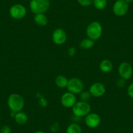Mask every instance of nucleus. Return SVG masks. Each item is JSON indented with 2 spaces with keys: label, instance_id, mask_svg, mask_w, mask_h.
<instances>
[{
  "label": "nucleus",
  "instance_id": "f257e3e1",
  "mask_svg": "<svg viewBox=\"0 0 133 133\" xmlns=\"http://www.w3.org/2000/svg\"><path fill=\"white\" fill-rule=\"evenodd\" d=\"M7 104L12 112H21L24 107L25 101L20 95L17 93H12L10 95L7 99Z\"/></svg>",
  "mask_w": 133,
  "mask_h": 133
},
{
  "label": "nucleus",
  "instance_id": "f03ea898",
  "mask_svg": "<svg viewBox=\"0 0 133 133\" xmlns=\"http://www.w3.org/2000/svg\"><path fill=\"white\" fill-rule=\"evenodd\" d=\"M50 6V0H31L29 7L33 13H44L49 9Z\"/></svg>",
  "mask_w": 133,
  "mask_h": 133
},
{
  "label": "nucleus",
  "instance_id": "7ed1b4c3",
  "mask_svg": "<svg viewBox=\"0 0 133 133\" xmlns=\"http://www.w3.org/2000/svg\"><path fill=\"white\" fill-rule=\"evenodd\" d=\"M103 33V27L98 22H93L87 27L86 35L88 38L93 41H97L100 39Z\"/></svg>",
  "mask_w": 133,
  "mask_h": 133
},
{
  "label": "nucleus",
  "instance_id": "20e7f679",
  "mask_svg": "<svg viewBox=\"0 0 133 133\" xmlns=\"http://www.w3.org/2000/svg\"><path fill=\"white\" fill-rule=\"evenodd\" d=\"M72 112L75 116L78 117H85L91 112V106L88 102H76L72 107Z\"/></svg>",
  "mask_w": 133,
  "mask_h": 133
},
{
  "label": "nucleus",
  "instance_id": "39448f33",
  "mask_svg": "<svg viewBox=\"0 0 133 133\" xmlns=\"http://www.w3.org/2000/svg\"><path fill=\"white\" fill-rule=\"evenodd\" d=\"M27 14V9L23 5L15 4L11 6L9 9V15L15 20L24 18Z\"/></svg>",
  "mask_w": 133,
  "mask_h": 133
},
{
  "label": "nucleus",
  "instance_id": "423d86ee",
  "mask_svg": "<svg viewBox=\"0 0 133 133\" xmlns=\"http://www.w3.org/2000/svg\"><path fill=\"white\" fill-rule=\"evenodd\" d=\"M67 89L69 91L73 94H80L84 89V84L80 79L72 78L69 80Z\"/></svg>",
  "mask_w": 133,
  "mask_h": 133
},
{
  "label": "nucleus",
  "instance_id": "0eeeda50",
  "mask_svg": "<svg viewBox=\"0 0 133 133\" xmlns=\"http://www.w3.org/2000/svg\"><path fill=\"white\" fill-rule=\"evenodd\" d=\"M112 9L116 16H123L129 11V3L125 0H117L114 4Z\"/></svg>",
  "mask_w": 133,
  "mask_h": 133
},
{
  "label": "nucleus",
  "instance_id": "6e6552de",
  "mask_svg": "<svg viewBox=\"0 0 133 133\" xmlns=\"http://www.w3.org/2000/svg\"><path fill=\"white\" fill-rule=\"evenodd\" d=\"M118 72L120 78L125 79V80H129L132 76V67L129 63L122 62L119 66Z\"/></svg>",
  "mask_w": 133,
  "mask_h": 133
},
{
  "label": "nucleus",
  "instance_id": "1a4fd4ad",
  "mask_svg": "<svg viewBox=\"0 0 133 133\" xmlns=\"http://www.w3.org/2000/svg\"><path fill=\"white\" fill-rule=\"evenodd\" d=\"M85 125L91 129L98 127L101 122V117L96 113H89L87 115L84 119Z\"/></svg>",
  "mask_w": 133,
  "mask_h": 133
},
{
  "label": "nucleus",
  "instance_id": "9d476101",
  "mask_svg": "<svg viewBox=\"0 0 133 133\" xmlns=\"http://www.w3.org/2000/svg\"><path fill=\"white\" fill-rule=\"evenodd\" d=\"M67 37L66 32L61 28H57L52 33V41L57 45H62L66 42Z\"/></svg>",
  "mask_w": 133,
  "mask_h": 133
},
{
  "label": "nucleus",
  "instance_id": "9b49d317",
  "mask_svg": "<svg viewBox=\"0 0 133 133\" xmlns=\"http://www.w3.org/2000/svg\"><path fill=\"white\" fill-rule=\"evenodd\" d=\"M61 103L65 108H72L76 103V96L71 92H66L61 96Z\"/></svg>",
  "mask_w": 133,
  "mask_h": 133
},
{
  "label": "nucleus",
  "instance_id": "f8f14e48",
  "mask_svg": "<svg viewBox=\"0 0 133 133\" xmlns=\"http://www.w3.org/2000/svg\"><path fill=\"white\" fill-rule=\"evenodd\" d=\"M89 92L91 96L94 97H101L106 92L105 86L101 82H95L90 86Z\"/></svg>",
  "mask_w": 133,
  "mask_h": 133
},
{
  "label": "nucleus",
  "instance_id": "ddd939ff",
  "mask_svg": "<svg viewBox=\"0 0 133 133\" xmlns=\"http://www.w3.org/2000/svg\"><path fill=\"white\" fill-rule=\"evenodd\" d=\"M100 70L104 73L110 72L113 69V64L109 59H104L101 62L99 65Z\"/></svg>",
  "mask_w": 133,
  "mask_h": 133
},
{
  "label": "nucleus",
  "instance_id": "4468645a",
  "mask_svg": "<svg viewBox=\"0 0 133 133\" xmlns=\"http://www.w3.org/2000/svg\"><path fill=\"white\" fill-rule=\"evenodd\" d=\"M34 22L39 26H45L48 24V18L44 13L35 14L34 16Z\"/></svg>",
  "mask_w": 133,
  "mask_h": 133
},
{
  "label": "nucleus",
  "instance_id": "2eb2a0df",
  "mask_svg": "<svg viewBox=\"0 0 133 133\" xmlns=\"http://www.w3.org/2000/svg\"><path fill=\"white\" fill-rule=\"evenodd\" d=\"M15 120L17 124L20 125H25L28 121V116L23 112H17L15 117Z\"/></svg>",
  "mask_w": 133,
  "mask_h": 133
},
{
  "label": "nucleus",
  "instance_id": "dca6fc26",
  "mask_svg": "<svg viewBox=\"0 0 133 133\" xmlns=\"http://www.w3.org/2000/svg\"><path fill=\"white\" fill-rule=\"evenodd\" d=\"M68 82L69 80L67 79V78L63 75H59L55 80V83H56V85L59 88H61V89L66 88L68 85Z\"/></svg>",
  "mask_w": 133,
  "mask_h": 133
},
{
  "label": "nucleus",
  "instance_id": "f3484780",
  "mask_svg": "<svg viewBox=\"0 0 133 133\" xmlns=\"http://www.w3.org/2000/svg\"><path fill=\"white\" fill-rule=\"evenodd\" d=\"M94 41L92 39H89V38H85L80 43V48L83 50H89L91 48H93L94 46Z\"/></svg>",
  "mask_w": 133,
  "mask_h": 133
},
{
  "label": "nucleus",
  "instance_id": "a211bd4d",
  "mask_svg": "<svg viewBox=\"0 0 133 133\" xmlns=\"http://www.w3.org/2000/svg\"><path fill=\"white\" fill-rule=\"evenodd\" d=\"M66 133H82V130L78 124L72 123L66 128Z\"/></svg>",
  "mask_w": 133,
  "mask_h": 133
},
{
  "label": "nucleus",
  "instance_id": "6ab92c4d",
  "mask_svg": "<svg viewBox=\"0 0 133 133\" xmlns=\"http://www.w3.org/2000/svg\"><path fill=\"white\" fill-rule=\"evenodd\" d=\"M93 4L97 10L104 9L107 5V0H93Z\"/></svg>",
  "mask_w": 133,
  "mask_h": 133
},
{
  "label": "nucleus",
  "instance_id": "aec40b11",
  "mask_svg": "<svg viewBox=\"0 0 133 133\" xmlns=\"http://www.w3.org/2000/svg\"><path fill=\"white\" fill-rule=\"evenodd\" d=\"M91 95L90 92L87 91H82L81 93H80V101L84 102H88L90 100Z\"/></svg>",
  "mask_w": 133,
  "mask_h": 133
},
{
  "label": "nucleus",
  "instance_id": "412c9836",
  "mask_svg": "<svg viewBox=\"0 0 133 133\" xmlns=\"http://www.w3.org/2000/svg\"><path fill=\"white\" fill-rule=\"evenodd\" d=\"M77 2L83 7H88L93 4V0H77Z\"/></svg>",
  "mask_w": 133,
  "mask_h": 133
},
{
  "label": "nucleus",
  "instance_id": "4be33fe9",
  "mask_svg": "<svg viewBox=\"0 0 133 133\" xmlns=\"http://www.w3.org/2000/svg\"><path fill=\"white\" fill-rule=\"evenodd\" d=\"M50 130L54 133L58 132V131L59 130V125L58 123H54L50 126Z\"/></svg>",
  "mask_w": 133,
  "mask_h": 133
},
{
  "label": "nucleus",
  "instance_id": "5701e85b",
  "mask_svg": "<svg viewBox=\"0 0 133 133\" xmlns=\"http://www.w3.org/2000/svg\"><path fill=\"white\" fill-rule=\"evenodd\" d=\"M116 85L119 88H123L125 85V80L123 78H119L116 82Z\"/></svg>",
  "mask_w": 133,
  "mask_h": 133
},
{
  "label": "nucleus",
  "instance_id": "b1692460",
  "mask_svg": "<svg viewBox=\"0 0 133 133\" xmlns=\"http://www.w3.org/2000/svg\"><path fill=\"white\" fill-rule=\"evenodd\" d=\"M0 132L1 133H11V129L8 125H4L2 127Z\"/></svg>",
  "mask_w": 133,
  "mask_h": 133
},
{
  "label": "nucleus",
  "instance_id": "393cba45",
  "mask_svg": "<svg viewBox=\"0 0 133 133\" xmlns=\"http://www.w3.org/2000/svg\"><path fill=\"white\" fill-rule=\"evenodd\" d=\"M127 94L130 98H133V83L129 85L127 88Z\"/></svg>",
  "mask_w": 133,
  "mask_h": 133
},
{
  "label": "nucleus",
  "instance_id": "a878e982",
  "mask_svg": "<svg viewBox=\"0 0 133 133\" xmlns=\"http://www.w3.org/2000/svg\"><path fill=\"white\" fill-rule=\"evenodd\" d=\"M68 54L70 56L72 57V56H75V54H76V49H75V48H73V47L70 48L68 50Z\"/></svg>",
  "mask_w": 133,
  "mask_h": 133
},
{
  "label": "nucleus",
  "instance_id": "bb28decb",
  "mask_svg": "<svg viewBox=\"0 0 133 133\" xmlns=\"http://www.w3.org/2000/svg\"><path fill=\"white\" fill-rule=\"evenodd\" d=\"M35 133H46L44 131H42V130H37V131L35 132Z\"/></svg>",
  "mask_w": 133,
  "mask_h": 133
},
{
  "label": "nucleus",
  "instance_id": "cd10ccee",
  "mask_svg": "<svg viewBox=\"0 0 133 133\" xmlns=\"http://www.w3.org/2000/svg\"><path fill=\"white\" fill-rule=\"evenodd\" d=\"M128 3H133V0H125Z\"/></svg>",
  "mask_w": 133,
  "mask_h": 133
}]
</instances>
